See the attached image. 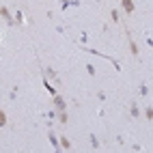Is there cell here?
<instances>
[{"label": "cell", "instance_id": "obj_1", "mask_svg": "<svg viewBox=\"0 0 153 153\" xmlns=\"http://www.w3.org/2000/svg\"><path fill=\"white\" fill-rule=\"evenodd\" d=\"M123 9L127 13H134V2H132V0H123Z\"/></svg>", "mask_w": 153, "mask_h": 153}, {"label": "cell", "instance_id": "obj_2", "mask_svg": "<svg viewBox=\"0 0 153 153\" xmlns=\"http://www.w3.org/2000/svg\"><path fill=\"white\" fill-rule=\"evenodd\" d=\"M54 104H56V108H58L60 112L65 110V102H63V97H56V99H54Z\"/></svg>", "mask_w": 153, "mask_h": 153}, {"label": "cell", "instance_id": "obj_3", "mask_svg": "<svg viewBox=\"0 0 153 153\" xmlns=\"http://www.w3.org/2000/svg\"><path fill=\"white\" fill-rule=\"evenodd\" d=\"M127 39H129V46H132V52H134V54H136V52H138V48H136V43H134V41H132V37H129V35H127Z\"/></svg>", "mask_w": 153, "mask_h": 153}, {"label": "cell", "instance_id": "obj_4", "mask_svg": "<svg viewBox=\"0 0 153 153\" xmlns=\"http://www.w3.org/2000/svg\"><path fill=\"white\" fill-rule=\"evenodd\" d=\"M4 123H7V114L0 112V125H4Z\"/></svg>", "mask_w": 153, "mask_h": 153}, {"label": "cell", "instance_id": "obj_5", "mask_svg": "<svg viewBox=\"0 0 153 153\" xmlns=\"http://www.w3.org/2000/svg\"><path fill=\"white\" fill-rule=\"evenodd\" d=\"M145 114H147V119H153V108H147Z\"/></svg>", "mask_w": 153, "mask_h": 153}, {"label": "cell", "instance_id": "obj_6", "mask_svg": "<svg viewBox=\"0 0 153 153\" xmlns=\"http://www.w3.org/2000/svg\"><path fill=\"white\" fill-rule=\"evenodd\" d=\"M110 15H112V22H119V13H116V11H112Z\"/></svg>", "mask_w": 153, "mask_h": 153}]
</instances>
